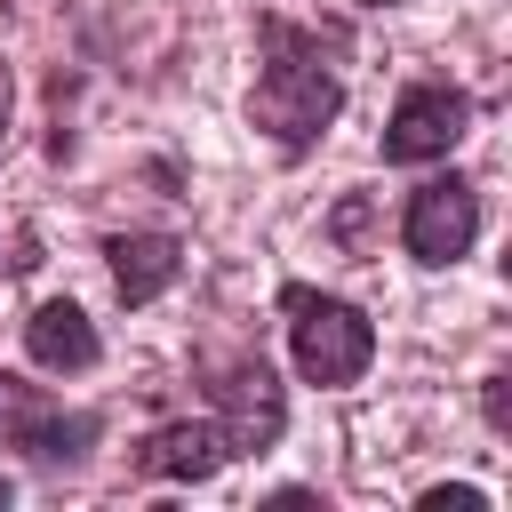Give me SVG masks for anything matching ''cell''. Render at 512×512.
<instances>
[{
  "instance_id": "7",
  "label": "cell",
  "mask_w": 512,
  "mask_h": 512,
  "mask_svg": "<svg viewBox=\"0 0 512 512\" xmlns=\"http://www.w3.org/2000/svg\"><path fill=\"white\" fill-rule=\"evenodd\" d=\"M136 480H216L224 464H232V448H224V432H216V416H176V424H152L144 440H136Z\"/></svg>"
},
{
  "instance_id": "4",
  "label": "cell",
  "mask_w": 512,
  "mask_h": 512,
  "mask_svg": "<svg viewBox=\"0 0 512 512\" xmlns=\"http://www.w3.org/2000/svg\"><path fill=\"white\" fill-rule=\"evenodd\" d=\"M96 440H104L96 408H64L48 384H24L0 368V448H16L32 464H80Z\"/></svg>"
},
{
  "instance_id": "11",
  "label": "cell",
  "mask_w": 512,
  "mask_h": 512,
  "mask_svg": "<svg viewBox=\"0 0 512 512\" xmlns=\"http://www.w3.org/2000/svg\"><path fill=\"white\" fill-rule=\"evenodd\" d=\"M480 416H488V432H512V376L480 384Z\"/></svg>"
},
{
  "instance_id": "5",
  "label": "cell",
  "mask_w": 512,
  "mask_h": 512,
  "mask_svg": "<svg viewBox=\"0 0 512 512\" xmlns=\"http://www.w3.org/2000/svg\"><path fill=\"white\" fill-rule=\"evenodd\" d=\"M472 128V96L456 80H408L392 120H384V168H424V160H448Z\"/></svg>"
},
{
  "instance_id": "8",
  "label": "cell",
  "mask_w": 512,
  "mask_h": 512,
  "mask_svg": "<svg viewBox=\"0 0 512 512\" xmlns=\"http://www.w3.org/2000/svg\"><path fill=\"white\" fill-rule=\"evenodd\" d=\"M104 264H112V296L136 312V304H160L184 272V240L176 232H104Z\"/></svg>"
},
{
  "instance_id": "13",
  "label": "cell",
  "mask_w": 512,
  "mask_h": 512,
  "mask_svg": "<svg viewBox=\"0 0 512 512\" xmlns=\"http://www.w3.org/2000/svg\"><path fill=\"white\" fill-rule=\"evenodd\" d=\"M8 120H16V72H8V56H0V144H8Z\"/></svg>"
},
{
  "instance_id": "3",
  "label": "cell",
  "mask_w": 512,
  "mask_h": 512,
  "mask_svg": "<svg viewBox=\"0 0 512 512\" xmlns=\"http://www.w3.org/2000/svg\"><path fill=\"white\" fill-rule=\"evenodd\" d=\"M192 368H200V392H208L216 432H224L232 456H264L288 432V392H280L264 352H200Z\"/></svg>"
},
{
  "instance_id": "1",
  "label": "cell",
  "mask_w": 512,
  "mask_h": 512,
  "mask_svg": "<svg viewBox=\"0 0 512 512\" xmlns=\"http://www.w3.org/2000/svg\"><path fill=\"white\" fill-rule=\"evenodd\" d=\"M256 40H264V72H256V88H248V128H264V136L280 144V160H304V152L336 128L344 80L328 72L320 40H312L304 24H288V16H256Z\"/></svg>"
},
{
  "instance_id": "2",
  "label": "cell",
  "mask_w": 512,
  "mask_h": 512,
  "mask_svg": "<svg viewBox=\"0 0 512 512\" xmlns=\"http://www.w3.org/2000/svg\"><path fill=\"white\" fill-rule=\"evenodd\" d=\"M280 312H288V360L304 384L320 392H344L368 376L376 360V320L352 304V296H328L312 280H280Z\"/></svg>"
},
{
  "instance_id": "9",
  "label": "cell",
  "mask_w": 512,
  "mask_h": 512,
  "mask_svg": "<svg viewBox=\"0 0 512 512\" xmlns=\"http://www.w3.org/2000/svg\"><path fill=\"white\" fill-rule=\"evenodd\" d=\"M24 352H32V368H48V376H88V368L104 360V336H96V320H88L72 296H48V304L24 312Z\"/></svg>"
},
{
  "instance_id": "12",
  "label": "cell",
  "mask_w": 512,
  "mask_h": 512,
  "mask_svg": "<svg viewBox=\"0 0 512 512\" xmlns=\"http://www.w3.org/2000/svg\"><path fill=\"white\" fill-rule=\"evenodd\" d=\"M328 232H336V240H344V248H360V232H368V200H360V192H352V200H344V208H336V216H328Z\"/></svg>"
},
{
  "instance_id": "10",
  "label": "cell",
  "mask_w": 512,
  "mask_h": 512,
  "mask_svg": "<svg viewBox=\"0 0 512 512\" xmlns=\"http://www.w3.org/2000/svg\"><path fill=\"white\" fill-rule=\"evenodd\" d=\"M416 504H424V512H488V488H472V480H440V488H424Z\"/></svg>"
},
{
  "instance_id": "6",
  "label": "cell",
  "mask_w": 512,
  "mask_h": 512,
  "mask_svg": "<svg viewBox=\"0 0 512 512\" xmlns=\"http://www.w3.org/2000/svg\"><path fill=\"white\" fill-rule=\"evenodd\" d=\"M472 240H480V192H472V176H424L416 192H408V208H400V248L416 256V264H456V256H472Z\"/></svg>"
},
{
  "instance_id": "14",
  "label": "cell",
  "mask_w": 512,
  "mask_h": 512,
  "mask_svg": "<svg viewBox=\"0 0 512 512\" xmlns=\"http://www.w3.org/2000/svg\"><path fill=\"white\" fill-rule=\"evenodd\" d=\"M8 496H16V480H8V472H0V504H8Z\"/></svg>"
}]
</instances>
